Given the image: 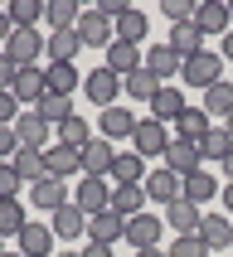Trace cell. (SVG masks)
<instances>
[{
	"label": "cell",
	"instance_id": "484cf974",
	"mask_svg": "<svg viewBox=\"0 0 233 257\" xmlns=\"http://www.w3.org/2000/svg\"><path fill=\"white\" fill-rule=\"evenodd\" d=\"M112 214H122V218L146 214V189L141 185H112Z\"/></svg>",
	"mask_w": 233,
	"mask_h": 257
},
{
	"label": "cell",
	"instance_id": "cb8c5ba5",
	"mask_svg": "<svg viewBox=\"0 0 233 257\" xmlns=\"http://www.w3.org/2000/svg\"><path fill=\"white\" fill-rule=\"evenodd\" d=\"M185 112L189 107H185V92H180V87H160L156 97H151V116H156V121H180Z\"/></svg>",
	"mask_w": 233,
	"mask_h": 257
},
{
	"label": "cell",
	"instance_id": "836d02e7",
	"mask_svg": "<svg viewBox=\"0 0 233 257\" xmlns=\"http://www.w3.org/2000/svg\"><path fill=\"white\" fill-rule=\"evenodd\" d=\"M44 83H49V92H58V97H73L78 68H73V63H49V68H44Z\"/></svg>",
	"mask_w": 233,
	"mask_h": 257
},
{
	"label": "cell",
	"instance_id": "7c38bea8",
	"mask_svg": "<svg viewBox=\"0 0 233 257\" xmlns=\"http://www.w3.org/2000/svg\"><path fill=\"white\" fill-rule=\"evenodd\" d=\"M180 185H185V180H180V175L175 170H165V165H156V170L146 175V199H156V204H175L180 199Z\"/></svg>",
	"mask_w": 233,
	"mask_h": 257
},
{
	"label": "cell",
	"instance_id": "9f6ffc18",
	"mask_svg": "<svg viewBox=\"0 0 233 257\" xmlns=\"http://www.w3.org/2000/svg\"><path fill=\"white\" fill-rule=\"evenodd\" d=\"M0 257H25V252H0Z\"/></svg>",
	"mask_w": 233,
	"mask_h": 257
},
{
	"label": "cell",
	"instance_id": "7bdbcfd3",
	"mask_svg": "<svg viewBox=\"0 0 233 257\" xmlns=\"http://www.w3.org/2000/svg\"><path fill=\"white\" fill-rule=\"evenodd\" d=\"M20 189H25L20 170H15L10 160H0V199H20Z\"/></svg>",
	"mask_w": 233,
	"mask_h": 257
},
{
	"label": "cell",
	"instance_id": "8d00e7d4",
	"mask_svg": "<svg viewBox=\"0 0 233 257\" xmlns=\"http://www.w3.org/2000/svg\"><path fill=\"white\" fill-rule=\"evenodd\" d=\"M58 141H63V146H73V151H83V146L92 141V121H87V116H78V112H73L68 121L58 126Z\"/></svg>",
	"mask_w": 233,
	"mask_h": 257
},
{
	"label": "cell",
	"instance_id": "52a82bcc",
	"mask_svg": "<svg viewBox=\"0 0 233 257\" xmlns=\"http://www.w3.org/2000/svg\"><path fill=\"white\" fill-rule=\"evenodd\" d=\"M112 160H117V146L107 136H92L83 146V175H92V180H107L112 175Z\"/></svg>",
	"mask_w": 233,
	"mask_h": 257
},
{
	"label": "cell",
	"instance_id": "ba28073f",
	"mask_svg": "<svg viewBox=\"0 0 233 257\" xmlns=\"http://www.w3.org/2000/svg\"><path fill=\"white\" fill-rule=\"evenodd\" d=\"M228 20H233V10L223 5V0H204V5H194V29H199L204 39H209V34H228Z\"/></svg>",
	"mask_w": 233,
	"mask_h": 257
},
{
	"label": "cell",
	"instance_id": "3957f363",
	"mask_svg": "<svg viewBox=\"0 0 233 257\" xmlns=\"http://www.w3.org/2000/svg\"><path fill=\"white\" fill-rule=\"evenodd\" d=\"M131 146H136V156H141V160L165 156V146H170V131H165V121H156V116H141V121H136V136H131Z\"/></svg>",
	"mask_w": 233,
	"mask_h": 257
},
{
	"label": "cell",
	"instance_id": "91938a15",
	"mask_svg": "<svg viewBox=\"0 0 233 257\" xmlns=\"http://www.w3.org/2000/svg\"><path fill=\"white\" fill-rule=\"evenodd\" d=\"M228 10H233V5H228Z\"/></svg>",
	"mask_w": 233,
	"mask_h": 257
},
{
	"label": "cell",
	"instance_id": "9a60e30c",
	"mask_svg": "<svg viewBox=\"0 0 233 257\" xmlns=\"http://www.w3.org/2000/svg\"><path fill=\"white\" fill-rule=\"evenodd\" d=\"M160 218L156 214H136V218H127V243L136 247V252H146V247H156L160 243Z\"/></svg>",
	"mask_w": 233,
	"mask_h": 257
},
{
	"label": "cell",
	"instance_id": "7402d4cb",
	"mask_svg": "<svg viewBox=\"0 0 233 257\" xmlns=\"http://www.w3.org/2000/svg\"><path fill=\"white\" fill-rule=\"evenodd\" d=\"M49 228H54V238H68V243H78V238L87 233V214L78 209V204H63V209L54 214V223H49Z\"/></svg>",
	"mask_w": 233,
	"mask_h": 257
},
{
	"label": "cell",
	"instance_id": "f5cc1de1",
	"mask_svg": "<svg viewBox=\"0 0 233 257\" xmlns=\"http://www.w3.org/2000/svg\"><path fill=\"white\" fill-rule=\"evenodd\" d=\"M223 175H228V180H233V151H228V156H223Z\"/></svg>",
	"mask_w": 233,
	"mask_h": 257
},
{
	"label": "cell",
	"instance_id": "ab89813d",
	"mask_svg": "<svg viewBox=\"0 0 233 257\" xmlns=\"http://www.w3.org/2000/svg\"><path fill=\"white\" fill-rule=\"evenodd\" d=\"M34 112H39L44 121H49V126H63V121L73 116V97H58V92H44V102L34 107Z\"/></svg>",
	"mask_w": 233,
	"mask_h": 257
},
{
	"label": "cell",
	"instance_id": "f35d334b",
	"mask_svg": "<svg viewBox=\"0 0 233 257\" xmlns=\"http://www.w3.org/2000/svg\"><path fill=\"white\" fill-rule=\"evenodd\" d=\"M122 83H127V92H131L136 102H151V97L160 92V78H156L151 68H146V63H141L136 73H131V78H122Z\"/></svg>",
	"mask_w": 233,
	"mask_h": 257
},
{
	"label": "cell",
	"instance_id": "5b68a950",
	"mask_svg": "<svg viewBox=\"0 0 233 257\" xmlns=\"http://www.w3.org/2000/svg\"><path fill=\"white\" fill-rule=\"evenodd\" d=\"M39 49H44V39H39V29H15V39L0 49V54L10 58L15 68H39Z\"/></svg>",
	"mask_w": 233,
	"mask_h": 257
},
{
	"label": "cell",
	"instance_id": "ac0fdd59",
	"mask_svg": "<svg viewBox=\"0 0 233 257\" xmlns=\"http://www.w3.org/2000/svg\"><path fill=\"white\" fill-rule=\"evenodd\" d=\"M29 199L39 204V214H58L63 204H73L68 189H63V180H54V175H49V180H39V185H29Z\"/></svg>",
	"mask_w": 233,
	"mask_h": 257
},
{
	"label": "cell",
	"instance_id": "d6a6232c",
	"mask_svg": "<svg viewBox=\"0 0 233 257\" xmlns=\"http://www.w3.org/2000/svg\"><path fill=\"white\" fill-rule=\"evenodd\" d=\"M78 0H49L44 5V20H49V29H78Z\"/></svg>",
	"mask_w": 233,
	"mask_h": 257
},
{
	"label": "cell",
	"instance_id": "9c48e42d",
	"mask_svg": "<svg viewBox=\"0 0 233 257\" xmlns=\"http://www.w3.org/2000/svg\"><path fill=\"white\" fill-rule=\"evenodd\" d=\"M44 170L54 175V180H68V175H78V170H83V151H73V146L54 141L49 151H44Z\"/></svg>",
	"mask_w": 233,
	"mask_h": 257
},
{
	"label": "cell",
	"instance_id": "f907efd6",
	"mask_svg": "<svg viewBox=\"0 0 233 257\" xmlns=\"http://www.w3.org/2000/svg\"><path fill=\"white\" fill-rule=\"evenodd\" d=\"M218 199H223V209H228V218H233V180H228L223 189H218Z\"/></svg>",
	"mask_w": 233,
	"mask_h": 257
},
{
	"label": "cell",
	"instance_id": "db71d44e",
	"mask_svg": "<svg viewBox=\"0 0 233 257\" xmlns=\"http://www.w3.org/2000/svg\"><path fill=\"white\" fill-rule=\"evenodd\" d=\"M131 257H165L160 247H146V252H131Z\"/></svg>",
	"mask_w": 233,
	"mask_h": 257
},
{
	"label": "cell",
	"instance_id": "74e56055",
	"mask_svg": "<svg viewBox=\"0 0 233 257\" xmlns=\"http://www.w3.org/2000/svg\"><path fill=\"white\" fill-rule=\"evenodd\" d=\"M5 15L15 20V29H39L44 5H39V0H10V5H5Z\"/></svg>",
	"mask_w": 233,
	"mask_h": 257
},
{
	"label": "cell",
	"instance_id": "680465c9",
	"mask_svg": "<svg viewBox=\"0 0 233 257\" xmlns=\"http://www.w3.org/2000/svg\"><path fill=\"white\" fill-rule=\"evenodd\" d=\"M0 252H5V247H0Z\"/></svg>",
	"mask_w": 233,
	"mask_h": 257
},
{
	"label": "cell",
	"instance_id": "c3c4849f",
	"mask_svg": "<svg viewBox=\"0 0 233 257\" xmlns=\"http://www.w3.org/2000/svg\"><path fill=\"white\" fill-rule=\"evenodd\" d=\"M78 257H112V247H107V243H83Z\"/></svg>",
	"mask_w": 233,
	"mask_h": 257
},
{
	"label": "cell",
	"instance_id": "1f68e13d",
	"mask_svg": "<svg viewBox=\"0 0 233 257\" xmlns=\"http://www.w3.org/2000/svg\"><path fill=\"white\" fill-rule=\"evenodd\" d=\"M25 223H29L25 204H20V199H0V238H20Z\"/></svg>",
	"mask_w": 233,
	"mask_h": 257
},
{
	"label": "cell",
	"instance_id": "ee69618b",
	"mask_svg": "<svg viewBox=\"0 0 233 257\" xmlns=\"http://www.w3.org/2000/svg\"><path fill=\"white\" fill-rule=\"evenodd\" d=\"M160 15H165L170 25H189V20H194V5H189V0H165Z\"/></svg>",
	"mask_w": 233,
	"mask_h": 257
},
{
	"label": "cell",
	"instance_id": "11a10c76",
	"mask_svg": "<svg viewBox=\"0 0 233 257\" xmlns=\"http://www.w3.org/2000/svg\"><path fill=\"white\" fill-rule=\"evenodd\" d=\"M223 131H228V136H233V116H228V121H223Z\"/></svg>",
	"mask_w": 233,
	"mask_h": 257
},
{
	"label": "cell",
	"instance_id": "60d3db41",
	"mask_svg": "<svg viewBox=\"0 0 233 257\" xmlns=\"http://www.w3.org/2000/svg\"><path fill=\"white\" fill-rule=\"evenodd\" d=\"M228 151H233V136H228L223 126H214V131L199 141V156H204V160H218V165H223V156H228Z\"/></svg>",
	"mask_w": 233,
	"mask_h": 257
},
{
	"label": "cell",
	"instance_id": "f6af8a7d",
	"mask_svg": "<svg viewBox=\"0 0 233 257\" xmlns=\"http://www.w3.org/2000/svg\"><path fill=\"white\" fill-rule=\"evenodd\" d=\"M20 121V102H15V92H0V126H15Z\"/></svg>",
	"mask_w": 233,
	"mask_h": 257
},
{
	"label": "cell",
	"instance_id": "5bb4252c",
	"mask_svg": "<svg viewBox=\"0 0 233 257\" xmlns=\"http://www.w3.org/2000/svg\"><path fill=\"white\" fill-rule=\"evenodd\" d=\"M20 252L25 257H54V228L39 223V218H29L25 233H20Z\"/></svg>",
	"mask_w": 233,
	"mask_h": 257
},
{
	"label": "cell",
	"instance_id": "d4e9b609",
	"mask_svg": "<svg viewBox=\"0 0 233 257\" xmlns=\"http://www.w3.org/2000/svg\"><path fill=\"white\" fill-rule=\"evenodd\" d=\"M199 238L209 243V252H214V247H233V218L228 214H204Z\"/></svg>",
	"mask_w": 233,
	"mask_h": 257
},
{
	"label": "cell",
	"instance_id": "8992f818",
	"mask_svg": "<svg viewBox=\"0 0 233 257\" xmlns=\"http://www.w3.org/2000/svg\"><path fill=\"white\" fill-rule=\"evenodd\" d=\"M160 160H165V170H175L180 180H189L194 170H204V156H199V146H194V141H180V136H175V141L165 146V156H160Z\"/></svg>",
	"mask_w": 233,
	"mask_h": 257
},
{
	"label": "cell",
	"instance_id": "e0dca14e",
	"mask_svg": "<svg viewBox=\"0 0 233 257\" xmlns=\"http://www.w3.org/2000/svg\"><path fill=\"white\" fill-rule=\"evenodd\" d=\"M146 68L156 73V78H180V68H185V58L175 54L170 44L160 39V44H151V49H146V58H141Z\"/></svg>",
	"mask_w": 233,
	"mask_h": 257
},
{
	"label": "cell",
	"instance_id": "4dcf8cb0",
	"mask_svg": "<svg viewBox=\"0 0 233 257\" xmlns=\"http://www.w3.org/2000/svg\"><path fill=\"white\" fill-rule=\"evenodd\" d=\"M10 165L20 170V180H25V185H39V180H49V170H44V151H29V146H20V156H15Z\"/></svg>",
	"mask_w": 233,
	"mask_h": 257
},
{
	"label": "cell",
	"instance_id": "816d5d0a",
	"mask_svg": "<svg viewBox=\"0 0 233 257\" xmlns=\"http://www.w3.org/2000/svg\"><path fill=\"white\" fill-rule=\"evenodd\" d=\"M223 58H228V63H233V29H228V34H223Z\"/></svg>",
	"mask_w": 233,
	"mask_h": 257
},
{
	"label": "cell",
	"instance_id": "603a6c76",
	"mask_svg": "<svg viewBox=\"0 0 233 257\" xmlns=\"http://www.w3.org/2000/svg\"><path fill=\"white\" fill-rule=\"evenodd\" d=\"M15 102H29V107H39L44 92H49V83H44V68H20V78H15Z\"/></svg>",
	"mask_w": 233,
	"mask_h": 257
},
{
	"label": "cell",
	"instance_id": "8fae6325",
	"mask_svg": "<svg viewBox=\"0 0 233 257\" xmlns=\"http://www.w3.org/2000/svg\"><path fill=\"white\" fill-rule=\"evenodd\" d=\"M78 39L92 44V49H107V44L117 39V29H112V20H107V15L83 10V15H78Z\"/></svg>",
	"mask_w": 233,
	"mask_h": 257
},
{
	"label": "cell",
	"instance_id": "83f0119b",
	"mask_svg": "<svg viewBox=\"0 0 233 257\" xmlns=\"http://www.w3.org/2000/svg\"><path fill=\"white\" fill-rule=\"evenodd\" d=\"M112 29H117V39H122V44H136V49H141V39H146V29H151V20H146V10H136V5H131V10L122 15Z\"/></svg>",
	"mask_w": 233,
	"mask_h": 257
},
{
	"label": "cell",
	"instance_id": "7dc6e473",
	"mask_svg": "<svg viewBox=\"0 0 233 257\" xmlns=\"http://www.w3.org/2000/svg\"><path fill=\"white\" fill-rule=\"evenodd\" d=\"M15 78H20V68H15L5 54H0V92H10V87H15Z\"/></svg>",
	"mask_w": 233,
	"mask_h": 257
},
{
	"label": "cell",
	"instance_id": "ffe728a7",
	"mask_svg": "<svg viewBox=\"0 0 233 257\" xmlns=\"http://www.w3.org/2000/svg\"><path fill=\"white\" fill-rule=\"evenodd\" d=\"M78 49H83L78 29H54V34L44 39V54H49V63H73V58H78Z\"/></svg>",
	"mask_w": 233,
	"mask_h": 257
},
{
	"label": "cell",
	"instance_id": "2e32d148",
	"mask_svg": "<svg viewBox=\"0 0 233 257\" xmlns=\"http://www.w3.org/2000/svg\"><path fill=\"white\" fill-rule=\"evenodd\" d=\"M122 238H127V218L122 214H112V209H107V214H97V218H87V243H122Z\"/></svg>",
	"mask_w": 233,
	"mask_h": 257
},
{
	"label": "cell",
	"instance_id": "681fc988",
	"mask_svg": "<svg viewBox=\"0 0 233 257\" xmlns=\"http://www.w3.org/2000/svg\"><path fill=\"white\" fill-rule=\"evenodd\" d=\"M15 39V20H10V15H5V10H0V49H5V44H10Z\"/></svg>",
	"mask_w": 233,
	"mask_h": 257
},
{
	"label": "cell",
	"instance_id": "44dd1931",
	"mask_svg": "<svg viewBox=\"0 0 233 257\" xmlns=\"http://www.w3.org/2000/svg\"><path fill=\"white\" fill-rule=\"evenodd\" d=\"M141 58H146V54L136 49V44H122V39L107 44V68H112L117 78H131V73L141 68Z\"/></svg>",
	"mask_w": 233,
	"mask_h": 257
},
{
	"label": "cell",
	"instance_id": "6f0895ef",
	"mask_svg": "<svg viewBox=\"0 0 233 257\" xmlns=\"http://www.w3.org/2000/svg\"><path fill=\"white\" fill-rule=\"evenodd\" d=\"M58 257H78V252H58Z\"/></svg>",
	"mask_w": 233,
	"mask_h": 257
},
{
	"label": "cell",
	"instance_id": "f546056e",
	"mask_svg": "<svg viewBox=\"0 0 233 257\" xmlns=\"http://www.w3.org/2000/svg\"><path fill=\"white\" fill-rule=\"evenodd\" d=\"M175 126H180V141H194V146H199L204 136L214 131V121H209V112H204V107H189V112L180 116Z\"/></svg>",
	"mask_w": 233,
	"mask_h": 257
},
{
	"label": "cell",
	"instance_id": "30bf717a",
	"mask_svg": "<svg viewBox=\"0 0 233 257\" xmlns=\"http://www.w3.org/2000/svg\"><path fill=\"white\" fill-rule=\"evenodd\" d=\"M136 121H141V116H131L127 107H107V112L97 116V131L117 146V141H131V136H136Z\"/></svg>",
	"mask_w": 233,
	"mask_h": 257
},
{
	"label": "cell",
	"instance_id": "277c9868",
	"mask_svg": "<svg viewBox=\"0 0 233 257\" xmlns=\"http://www.w3.org/2000/svg\"><path fill=\"white\" fill-rule=\"evenodd\" d=\"M73 204H78L87 218L107 214V209H112V185H107V180H92V175H83V180H78V194H73Z\"/></svg>",
	"mask_w": 233,
	"mask_h": 257
},
{
	"label": "cell",
	"instance_id": "b9f144b4",
	"mask_svg": "<svg viewBox=\"0 0 233 257\" xmlns=\"http://www.w3.org/2000/svg\"><path fill=\"white\" fill-rule=\"evenodd\" d=\"M165 257H209V243H204L199 233H175V243Z\"/></svg>",
	"mask_w": 233,
	"mask_h": 257
},
{
	"label": "cell",
	"instance_id": "bcb514c9",
	"mask_svg": "<svg viewBox=\"0 0 233 257\" xmlns=\"http://www.w3.org/2000/svg\"><path fill=\"white\" fill-rule=\"evenodd\" d=\"M20 156V136H15V126H0V160H15Z\"/></svg>",
	"mask_w": 233,
	"mask_h": 257
},
{
	"label": "cell",
	"instance_id": "7a4b0ae2",
	"mask_svg": "<svg viewBox=\"0 0 233 257\" xmlns=\"http://www.w3.org/2000/svg\"><path fill=\"white\" fill-rule=\"evenodd\" d=\"M122 87H127V83H122L107 63H102V68H92V73H83L87 102H92V107H102V112H107V107H117V92H122Z\"/></svg>",
	"mask_w": 233,
	"mask_h": 257
},
{
	"label": "cell",
	"instance_id": "d590c367",
	"mask_svg": "<svg viewBox=\"0 0 233 257\" xmlns=\"http://www.w3.org/2000/svg\"><path fill=\"white\" fill-rule=\"evenodd\" d=\"M204 112H209V116H223V121L233 116V83H228V78L204 92Z\"/></svg>",
	"mask_w": 233,
	"mask_h": 257
},
{
	"label": "cell",
	"instance_id": "f1b7e54d",
	"mask_svg": "<svg viewBox=\"0 0 233 257\" xmlns=\"http://www.w3.org/2000/svg\"><path fill=\"white\" fill-rule=\"evenodd\" d=\"M165 44H170V49H175L180 58H194V54H204V34L194 29V20H189V25H175Z\"/></svg>",
	"mask_w": 233,
	"mask_h": 257
},
{
	"label": "cell",
	"instance_id": "e575fe53",
	"mask_svg": "<svg viewBox=\"0 0 233 257\" xmlns=\"http://www.w3.org/2000/svg\"><path fill=\"white\" fill-rule=\"evenodd\" d=\"M180 194H185V199H194V204H209V199L218 194V180H214L209 170H194L185 185H180Z\"/></svg>",
	"mask_w": 233,
	"mask_h": 257
},
{
	"label": "cell",
	"instance_id": "4316f807",
	"mask_svg": "<svg viewBox=\"0 0 233 257\" xmlns=\"http://www.w3.org/2000/svg\"><path fill=\"white\" fill-rule=\"evenodd\" d=\"M146 160L136 156V151H131V156H117L112 160V175H107V180H117V185H146Z\"/></svg>",
	"mask_w": 233,
	"mask_h": 257
},
{
	"label": "cell",
	"instance_id": "6da1fadb",
	"mask_svg": "<svg viewBox=\"0 0 233 257\" xmlns=\"http://www.w3.org/2000/svg\"><path fill=\"white\" fill-rule=\"evenodd\" d=\"M180 78H185L189 87H204V92H209L214 83H223V54H209V49H204V54L185 58V68H180Z\"/></svg>",
	"mask_w": 233,
	"mask_h": 257
},
{
	"label": "cell",
	"instance_id": "d6986e66",
	"mask_svg": "<svg viewBox=\"0 0 233 257\" xmlns=\"http://www.w3.org/2000/svg\"><path fill=\"white\" fill-rule=\"evenodd\" d=\"M165 223H170L175 233H199L204 214H199V204H194V199H185V194H180L175 204H165Z\"/></svg>",
	"mask_w": 233,
	"mask_h": 257
},
{
	"label": "cell",
	"instance_id": "4fadbf2b",
	"mask_svg": "<svg viewBox=\"0 0 233 257\" xmlns=\"http://www.w3.org/2000/svg\"><path fill=\"white\" fill-rule=\"evenodd\" d=\"M49 131L54 126H49L39 112H20V121H15V136H20V146H29V151H49V146H54Z\"/></svg>",
	"mask_w": 233,
	"mask_h": 257
}]
</instances>
